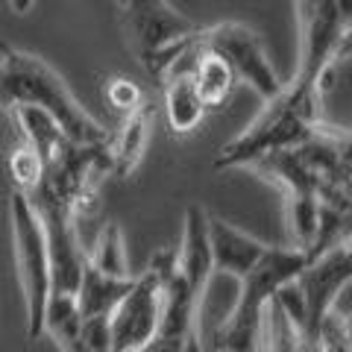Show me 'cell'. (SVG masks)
<instances>
[{
  "instance_id": "cell-1",
  "label": "cell",
  "mask_w": 352,
  "mask_h": 352,
  "mask_svg": "<svg viewBox=\"0 0 352 352\" xmlns=\"http://www.w3.org/2000/svg\"><path fill=\"white\" fill-rule=\"evenodd\" d=\"M30 103L47 112L71 141L80 144H106L109 132L74 100L65 80L38 56L15 47L0 53V106Z\"/></svg>"
},
{
  "instance_id": "cell-2",
  "label": "cell",
  "mask_w": 352,
  "mask_h": 352,
  "mask_svg": "<svg viewBox=\"0 0 352 352\" xmlns=\"http://www.w3.org/2000/svg\"><path fill=\"white\" fill-rule=\"evenodd\" d=\"M320 126V88L291 82L282 85L276 97H270L264 112L252 120L247 132H241L226 147H220L214 170L247 168L250 162L279 147H296Z\"/></svg>"
},
{
  "instance_id": "cell-3",
  "label": "cell",
  "mask_w": 352,
  "mask_h": 352,
  "mask_svg": "<svg viewBox=\"0 0 352 352\" xmlns=\"http://www.w3.org/2000/svg\"><path fill=\"white\" fill-rule=\"evenodd\" d=\"M311 261L305 250H285V247H267V252L252 264V267L241 276V291L232 314L226 323L217 329V349L229 352H252L261 344V314L264 305L273 294H276L285 282H291L305 264Z\"/></svg>"
},
{
  "instance_id": "cell-4",
  "label": "cell",
  "mask_w": 352,
  "mask_h": 352,
  "mask_svg": "<svg viewBox=\"0 0 352 352\" xmlns=\"http://www.w3.org/2000/svg\"><path fill=\"white\" fill-rule=\"evenodd\" d=\"M176 267V250H159L150 267L132 279L129 291L109 311L112 352H141L150 346L162 317V285Z\"/></svg>"
},
{
  "instance_id": "cell-5",
  "label": "cell",
  "mask_w": 352,
  "mask_h": 352,
  "mask_svg": "<svg viewBox=\"0 0 352 352\" xmlns=\"http://www.w3.org/2000/svg\"><path fill=\"white\" fill-rule=\"evenodd\" d=\"M124 24L138 53V62L153 80L168 74L170 62L194 36L197 24L168 3V0H124Z\"/></svg>"
},
{
  "instance_id": "cell-6",
  "label": "cell",
  "mask_w": 352,
  "mask_h": 352,
  "mask_svg": "<svg viewBox=\"0 0 352 352\" xmlns=\"http://www.w3.org/2000/svg\"><path fill=\"white\" fill-rule=\"evenodd\" d=\"M24 194H27V200L32 206V212L38 214L44 244H47L50 291L74 294L76 285H80L85 261H88V252L82 250L80 238H76V212H74V206L68 200H62V197L47 185L44 176Z\"/></svg>"
},
{
  "instance_id": "cell-7",
  "label": "cell",
  "mask_w": 352,
  "mask_h": 352,
  "mask_svg": "<svg viewBox=\"0 0 352 352\" xmlns=\"http://www.w3.org/2000/svg\"><path fill=\"white\" fill-rule=\"evenodd\" d=\"M352 279V250L349 241L326 247L323 252L305 264V267L294 276L296 294H300V335L302 349H317V338H320V326L326 314L335 308L338 294L346 288Z\"/></svg>"
},
{
  "instance_id": "cell-8",
  "label": "cell",
  "mask_w": 352,
  "mask_h": 352,
  "mask_svg": "<svg viewBox=\"0 0 352 352\" xmlns=\"http://www.w3.org/2000/svg\"><path fill=\"white\" fill-rule=\"evenodd\" d=\"M12 212V238H15V256L21 270V285H24L27 300V338L36 340L41 335L44 323V305L50 296V261H47V244L38 223V214L32 212L24 191H12L9 200Z\"/></svg>"
},
{
  "instance_id": "cell-9",
  "label": "cell",
  "mask_w": 352,
  "mask_h": 352,
  "mask_svg": "<svg viewBox=\"0 0 352 352\" xmlns=\"http://www.w3.org/2000/svg\"><path fill=\"white\" fill-rule=\"evenodd\" d=\"M194 41L200 44L203 50L217 53L220 59H226L238 80L247 82L264 103L282 91V82H279L276 71H273L267 53H264L258 32L250 30L247 24L226 21V24H214L206 30L197 27Z\"/></svg>"
},
{
  "instance_id": "cell-10",
  "label": "cell",
  "mask_w": 352,
  "mask_h": 352,
  "mask_svg": "<svg viewBox=\"0 0 352 352\" xmlns=\"http://www.w3.org/2000/svg\"><path fill=\"white\" fill-rule=\"evenodd\" d=\"M200 296H197L182 273L173 267V273L162 285V317L159 329L153 335L147 349H197L194 344V326H197V308H200Z\"/></svg>"
},
{
  "instance_id": "cell-11",
  "label": "cell",
  "mask_w": 352,
  "mask_h": 352,
  "mask_svg": "<svg viewBox=\"0 0 352 352\" xmlns=\"http://www.w3.org/2000/svg\"><path fill=\"white\" fill-rule=\"evenodd\" d=\"M176 270L188 282V288L203 300V291L214 273L212 247H208V212L203 206L191 203L185 212V238L176 252Z\"/></svg>"
},
{
  "instance_id": "cell-12",
  "label": "cell",
  "mask_w": 352,
  "mask_h": 352,
  "mask_svg": "<svg viewBox=\"0 0 352 352\" xmlns=\"http://www.w3.org/2000/svg\"><path fill=\"white\" fill-rule=\"evenodd\" d=\"M208 247H212V264L214 270L226 273V276L241 279L244 273L256 264L264 252H267V244L258 238H252L247 232H241L232 223L220 217L208 214Z\"/></svg>"
},
{
  "instance_id": "cell-13",
  "label": "cell",
  "mask_w": 352,
  "mask_h": 352,
  "mask_svg": "<svg viewBox=\"0 0 352 352\" xmlns=\"http://www.w3.org/2000/svg\"><path fill=\"white\" fill-rule=\"evenodd\" d=\"M150 118H153V103L144 100L132 112H126L118 135L109 138V159H112L115 176H129L141 162V153H144L150 138Z\"/></svg>"
},
{
  "instance_id": "cell-14",
  "label": "cell",
  "mask_w": 352,
  "mask_h": 352,
  "mask_svg": "<svg viewBox=\"0 0 352 352\" xmlns=\"http://www.w3.org/2000/svg\"><path fill=\"white\" fill-rule=\"evenodd\" d=\"M164 115H168V126L176 135H188V132L200 126L206 106L200 94H197L191 71L164 74Z\"/></svg>"
},
{
  "instance_id": "cell-15",
  "label": "cell",
  "mask_w": 352,
  "mask_h": 352,
  "mask_svg": "<svg viewBox=\"0 0 352 352\" xmlns=\"http://www.w3.org/2000/svg\"><path fill=\"white\" fill-rule=\"evenodd\" d=\"M132 276H109V273L97 270L91 261H85L80 285H76V305H80V314H100V311H112L118 305V300L129 291Z\"/></svg>"
},
{
  "instance_id": "cell-16",
  "label": "cell",
  "mask_w": 352,
  "mask_h": 352,
  "mask_svg": "<svg viewBox=\"0 0 352 352\" xmlns=\"http://www.w3.org/2000/svg\"><path fill=\"white\" fill-rule=\"evenodd\" d=\"M197 47H200V44H197ZM194 85H197V94H200L203 106L214 109L229 100V94H232L238 85V76L229 68L226 59H220L217 53H208L200 47V56H197V65H194Z\"/></svg>"
},
{
  "instance_id": "cell-17",
  "label": "cell",
  "mask_w": 352,
  "mask_h": 352,
  "mask_svg": "<svg viewBox=\"0 0 352 352\" xmlns=\"http://www.w3.org/2000/svg\"><path fill=\"white\" fill-rule=\"evenodd\" d=\"M80 323H82V314H80V305H76V296L68 291H50L47 305H44L41 332H47L59 349L76 352Z\"/></svg>"
},
{
  "instance_id": "cell-18",
  "label": "cell",
  "mask_w": 352,
  "mask_h": 352,
  "mask_svg": "<svg viewBox=\"0 0 352 352\" xmlns=\"http://www.w3.org/2000/svg\"><path fill=\"white\" fill-rule=\"evenodd\" d=\"M88 261L97 270L109 273V276H129V264H126V247H124V232L118 223H106L97 235L94 252L88 256Z\"/></svg>"
},
{
  "instance_id": "cell-19",
  "label": "cell",
  "mask_w": 352,
  "mask_h": 352,
  "mask_svg": "<svg viewBox=\"0 0 352 352\" xmlns=\"http://www.w3.org/2000/svg\"><path fill=\"white\" fill-rule=\"evenodd\" d=\"M76 352H112V329H109V311L82 317L80 335H76Z\"/></svg>"
},
{
  "instance_id": "cell-20",
  "label": "cell",
  "mask_w": 352,
  "mask_h": 352,
  "mask_svg": "<svg viewBox=\"0 0 352 352\" xmlns=\"http://www.w3.org/2000/svg\"><path fill=\"white\" fill-rule=\"evenodd\" d=\"M9 173H12V182H15L18 191H30L32 185L41 179L44 162L38 159V153L30 144H24L12 153V159H9Z\"/></svg>"
},
{
  "instance_id": "cell-21",
  "label": "cell",
  "mask_w": 352,
  "mask_h": 352,
  "mask_svg": "<svg viewBox=\"0 0 352 352\" xmlns=\"http://www.w3.org/2000/svg\"><path fill=\"white\" fill-rule=\"evenodd\" d=\"M106 100L112 103L118 112H132L135 106H141L147 100L144 97V91L132 82V80H126V76H112V80L106 82Z\"/></svg>"
},
{
  "instance_id": "cell-22",
  "label": "cell",
  "mask_w": 352,
  "mask_h": 352,
  "mask_svg": "<svg viewBox=\"0 0 352 352\" xmlns=\"http://www.w3.org/2000/svg\"><path fill=\"white\" fill-rule=\"evenodd\" d=\"M9 3H12V9L18 15H24V12H30V9H32V0H9Z\"/></svg>"
},
{
  "instance_id": "cell-23",
  "label": "cell",
  "mask_w": 352,
  "mask_h": 352,
  "mask_svg": "<svg viewBox=\"0 0 352 352\" xmlns=\"http://www.w3.org/2000/svg\"><path fill=\"white\" fill-rule=\"evenodd\" d=\"M6 47H9V44H6V41H3V38H0V53H3V50H6Z\"/></svg>"
},
{
  "instance_id": "cell-24",
  "label": "cell",
  "mask_w": 352,
  "mask_h": 352,
  "mask_svg": "<svg viewBox=\"0 0 352 352\" xmlns=\"http://www.w3.org/2000/svg\"><path fill=\"white\" fill-rule=\"evenodd\" d=\"M118 3H120V6H124V0H118Z\"/></svg>"
}]
</instances>
